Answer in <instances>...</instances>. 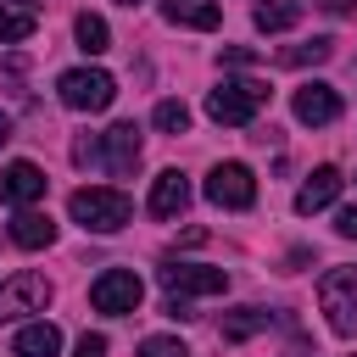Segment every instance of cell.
I'll return each mask as SVG.
<instances>
[{"label":"cell","mask_w":357,"mask_h":357,"mask_svg":"<svg viewBox=\"0 0 357 357\" xmlns=\"http://www.w3.org/2000/svg\"><path fill=\"white\" fill-rule=\"evenodd\" d=\"M329 56H335V39H312V45H290V50H279L284 67H307V61L318 67V61H329Z\"/></svg>","instance_id":"ffe728a7"},{"label":"cell","mask_w":357,"mask_h":357,"mask_svg":"<svg viewBox=\"0 0 357 357\" xmlns=\"http://www.w3.org/2000/svg\"><path fill=\"white\" fill-rule=\"evenodd\" d=\"M296 22H301V0H262L257 6V28L262 33H284Z\"/></svg>","instance_id":"ac0fdd59"},{"label":"cell","mask_w":357,"mask_h":357,"mask_svg":"<svg viewBox=\"0 0 357 357\" xmlns=\"http://www.w3.org/2000/svg\"><path fill=\"white\" fill-rule=\"evenodd\" d=\"M268 95H273V89H268L262 78H223V84L206 95V117L240 128V123H251V117L268 106Z\"/></svg>","instance_id":"7a4b0ae2"},{"label":"cell","mask_w":357,"mask_h":357,"mask_svg":"<svg viewBox=\"0 0 357 357\" xmlns=\"http://www.w3.org/2000/svg\"><path fill=\"white\" fill-rule=\"evenodd\" d=\"M73 33H78V50H84V56H100V50L112 45V28H106V17H95V11H78Z\"/></svg>","instance_id":"d6986e66"},{"label":"cell","mask_w":357,"mask_h":357,"mask_svg":"<svg viewBox=\"0 0 357 357\" xmlns=\"http://www.w3.org/2000/svg\"><path fill=\"white\" fill-rule=\"evenodd\" d=\"M162 17L173 28H218L223 22V6L218 0H162Z\"/></svg>","instance_id":"9a60e30c"},{"label":"cell","mask_w":357,"mask_h":357,"mask_svg":"<svg viewBox=\"0 0 357 357\" xmlns=\"http://www.w3.org/2000/svg\"><path fill=\"white\" fill-rule=\"evenodd\" d=\"M67 212H73V223H84L89 234H117V229L134 218L128 195H123V190H112V184H89V190H73Z\"/></svg>","instance_id":"6da1fadb"},{"label":"cell","mask_w":357,"mask_h":357,"mask_svg":"<svg viewBox=\"0 0 357 357\" xmlns=\"http://www.w3.org/2000/svg\"><path fill=\"white\" fill-rule=\"evenodd\" d=\"M167 318H195V307H190V296H167Z\"/></svg>","instance_id":"484cf974"},{"label":"cell","mask_w":357,"mask_h":357,"mask_svg":"<svg viewBox=\"0 0 357 357\" xmlns=\"http://www.w3.org/2000/svg\"><path fill=\"white\" fill-rule=\"evenodd\" d=\"M78 357H106V335H84L78 340Z\"/></svg>","instance_id":"d4e9b609"},{"label":"cell","mask_w":357,"mask_h":357,"mask_svg":"<svg viewBox=\"0 0 357 357\" xmlns=\"http://www.w3.org/2000/svg\"><path fill=\"white\" fill-rule=\"evenodd\" d=\"M151 218H178L184 206H190V178L178 173V167H167V173H156L151 178Z\"/></svg>","instance_id":"7c38bea8"},{"label":"cell","mask_w":357,"mask_h":357,"mask_svg":"<svg viewBox=\"0 0 357 357\" xmlns=\"http://www.w3.org/2000/svg\"><path fill=\"white\" fill-rule=\"evenodd\" d=\"M318 307L335 335H351L357 329V268H329L318 279Z\"/></svg>","instance_id":"5b68a950"},{"label":"cell","mask_w":357,"mask_h":357,"mask_svg":"<svg viewBox=\"0 0 357 357\" xmlns=\"http://www.w3.org/2000/svg\"><path fill=\"white\" fill-rule=\"evenodd\" d=\"M268 324H273V312H268V307H234V312H223V340H229V346H240V340L262 335Z\"/></svg>","instance_id":"e0dca14e"},{"label":"cell","mask_w":357,"mask_h":357,"mask_svg":"<svg viewBox=\"0 0 357 357\" xmlns=\"http://www.w3.org/2000/svg\"><path fill=\"white\" fill-rule=\"evenodd\" d=\"M117 6H139V0H117Z\"/></svg>","instance_id":"4dcf8cb0"},{"label":"cell","mask_w":357,"mask_h":357,"mask_svg":"<svg viewBox=\"0 0 357 357\" xmlns=\"http://www.w3.org/2000/svg\"><path fill=\"white\" fill-rule=\"evenodd\" d=\"M73 162H100L112 178H123V173H134V162H139V128H134V123H112L100 139H78V145H73Z\"/></svg>","instance_id":"3957f363"},{"label":"cell","mask_w":357,"mask_h":357,"mask_svg":"<svg viewBox=\"0 0 357 357\" xmlns=\"http://www.w3.org/2000/svg\"><path fill=\"white\" fill-rule=\"evenodd\" d=\"M245 61H251L245 45H229V50H223V67H245Z\"/></svg>","instance_id":"4316f807"},{"label":"cell","mask_w":357,"mask_h":357,"mask_svg":"<svg viewBox=\"0 0 357 357\" xmlns=\"http://www.w3.org/2000/svg\"><path fill=\"white\" fill-rule=\"evenodd\" d=\"M290 112H296V123H307V128H318V123H335V117H340V89L312 78V84H301V89H296Z\"/></svg>","instance_id":"30bf717a"},{"label":"cell","mask_w":357,"mask_h":357,"mask_svg":"<svg viewBox=\"0 0 357 357\" xmlns=\"http://www.w3.org/2000/svg\"><path fill=\"white\" fill-rule=\"evenodd\" d=\"M56 95H61L67 112H106L117 100V78L106 67H67L56 78Z\"/></svg>","instance_id":"277c9868"},{"label":"cell","mask_w":357,"mask_h":357,"mask_svg":"<svg viewBox=\"0 0 357 357\" xmlns=\"http://www.w3.org/2000/svg\"><path fill=\"white\" fill-rule=\"evenodd\" d=\"M151 123H156L162 134H184V128H190V106H184V100H156Z\"/></svg>","instance_id":"44dd1931"},{"label":"cell","mask_w":357,"mask_h":357,"mask_svg":"<svg viewBox=\"0 0 357 357\" xmlns=\"http://www.w3.org/2000/svg\"><path fill=\"white\" fill-rule=\"evenodd\" d=\"M162 284H167V296H223L229 273L223 268H201V262H167Z\"/></svg>","instance_id":"9c48e42d"},{"label":"cell","mask_w":357,"mask_h":357,"mask_svg":"<svg viewBox=\"0 0 357 357\" xmlns=\"http://www.w3.org/2000/svg\"><path fill=\"white\" fill-rule=\"evenodd\" d=\"M11 240H17L22 251H39V245H50V240H56V223H50V212L17 206V218H11Z\"/></svg>","instance_id":"2e32d148"},{"label":"cell","mask_w":357,"mask_h":357,"mask_svg":"<svg viewBox=\"0 0 357 357\" xmlns=\"http://www.w3.org/2000/svg\"><path fill=\"white\" fill-rule=\"evenodd\" d=\"M11 357H61V329H56L50 318L22 324L17 340H11Z\"/></svg>","instance_id":"5bb4252c"},{"label":"cell","mask_w":357,"mask_h":357,"mask_svg":"<svg viewBox=\"0 0 357 357\" xmlns=\"http://www.w3.org/2000/svg\"><path fill=\"white\" fill-rule=\"evenodd\" d=\"M340 167H312V178L296 190V212L301 218H312V212H324V206H335V195H340Z\"/></svg>","instance_id":"4fadbf2b"},{"label":"cell","mask_w":357,"mask_h":357,"mask_svg":"<svg viewBox=\"0 0 357 357\" xmlns=\"http://www.w3.org/2000/svg\"><path fill=\"white\" fill-rule=\"evenodd\" d=\"M6 139H11V123H6V117H0V145H6Z\"/></svg>","instance_id":"f546056e"},{"label":"cell","mask_w":357,"mask_h":357,"mask_svg":"<svg viewBox=\"0 0 357 357\" xmlns=\"http://www.w3.org/2000/svg\"><path fill=\"white\" fill-rule=\"evenodd\" d=\"M324 6H329V11H351L357 0H324Z\"/></svg>","instance_id":"f1b7e54d"},{"label":"cell","mask_w":357,"mask_h":357,"mask_svg":"<svg viewBox=\"0 0 357 357\" xmlns=\"http://www.w3.org/2000/svg\"><path fill=\"white\" fill-rule=\"evenodd\" d=\"M0 6H11V11H39V0H0Z\"/></svg>","instance_id":"83f0119b"},{"label":"cell","mask_w":357,"mask_h":357,"mask_svg":"<svg viewBox=\"0 0 357 357\" xmlns=\"http://www.w3.org/2000/svg\"><path fill=\"white\" fill-rule=\"evenodd\" d=\"M45 173L33 167V162H11L6 173H0V201L6 206H33V201H45Z\"/></svg>","instance_id":"8fae6325"},{"label":"cell","mask_w":357,"mask_h":357,"mask_svg":"<svg viewBox=\"0 0 357 357\" xmlns=\"http://www.w3.org/2000/svg\"><path fill=\"white\" fill-rule=\"evenodd\" d=\"M335 234L357 240V206H340V212H335Z\"/></svg>","instance_id":"cb8c5ba5"},{"label":"cell","mask_w":357,"mask_h":357,"mask_svg":"<svg viewBox=\"0 0 357 357\" xmlns=\"http://www.w3.org/2000/svg\"><path fill=\"white\" fill-rule=\"evenodd\" d=\"M139 301H145V284H139L134 268H106V273H95V284H89V307L106 312V318H123V312H134Z\"/></svg>","instance_id":"8992f818"},{"label":"cell","mask_w":357,"mask_h":357,"mask_svg":"<svg viewBox=\"0 0 357 357\" xmlns=\"http://www.w3.org/2000/svg\"><path fill=\"white\" fill-rule=\"evenodd\" d=\"M33 33V11H11V6H0V45H22Z\"/></svg>","instance_id":"7402d4cb"},{"label":"cell","mask_w":357,"mask_h":357,"mask_svg":"<svg viewBox=\"0 0 357 357\" xmlns=\"http://www.w3.org/2000/svg\"><path fill=\"white\" fill-rule=\"evenodd\" d=\"M139 357H190V346L178 335H151V340H139Z\"/></svg>","instance_id":"603a6c76"},{"label":"cell","mask_w":357,"mask_h":357,"mask_svg":"<svg viewBox=\"0 0 357 357\" xmlns=\"http://www.w3.org/2000/svg\"><path fill=\"white\" fill-rule=\"evenodd\" d=\"M206 201L223 206V212H245V206L257 201V178H251V167H245V162H218V167L206 173Z\"/></svg>","instance_id":"ba28073f"},{"label":"cell","mask_w":357,"mask_h":357,"mask_svg":"<svg viewBox=\"0 0 357 357\" xmlns=\"http://www.w3.org/2000/svg\"><path fill=\"white\" fill-rule=\"evenodd\" d=\"M50 296H56V284H50L45 273H33V268L11 273V279L0 284V324H17V318H28V312H45Z\"/></svg>","instance_id":"52a82bcc"}]
</instances>
